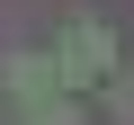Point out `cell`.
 I'll use <instances>...</instances> for the list:
<instances>
[{
    "label": "cell",
    "mask_w": 134,
    "mask_h": 125,
    "mask_svg": "<svg viewBox=\"0 0 134 125\" xmlns=\"http://www.w3.org/2000/svg\"><path fill=\"white\" fill-rule=\"evenodd\" d=\"M54 72H63V89H98V81L116 72V36H107V18H98V9H72V18H63Z\"/></svg>",
    "instance_id": "cell-1"
}]
</instances>
